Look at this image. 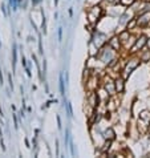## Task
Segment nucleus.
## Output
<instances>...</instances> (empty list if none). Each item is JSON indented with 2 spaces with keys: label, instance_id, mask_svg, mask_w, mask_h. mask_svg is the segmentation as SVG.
Returning <instances> with one entry per match:
<instances>
[{
  "label": "nucleus",
  "instance_id": "nucleus-10",
  "mask_svg": "<svg viewBox=\"0 0 150 158\" xmlns=\"http://www.w3.org/2000/svg\"><path fill=\"white\" fill-rule=\"evenodd\" d=\"M129 37H130L129 29H126V31H124V32H121V33H118V39H120V41H121V43H126V41L129 40Z\"/></svg>",
  "mask_w": 150,
  "mask_h": 158
},
{
  "label": "nucleus",
  "instance_id": "nucleus-22",
  "mask_svg": "<svg viewBox=\"0 0 150 158\" xmlns=\"http://www.w3.org/2000/svg\"><path fill=\"white\" fill-rule=\"evenodd\" d=\"M108 1H109V3H118L120 0H108Z\"/></svg>",
  "mask_w": 150,
  "mask_h": 158
},
{
  "label": "nucleus",
  "instance_id": "nucleus-18",
  "mask_svg": "<svg viewBox=\"0 0 150 158\" xmlns=\"http://www.w3.org/2000/svg\"><path fill=\"white\" fill-rule=\"evenodd\" d=\"M63 40V28H58V41Z\"/></svg>",
  "mask_w": 150,
  "mask_h": 158
},
{
  "label": "nucleus",
  "instance_id": "nucleus-24",
  "mask_svg": "<svg viewBox=\"0 0 150 158\" xmlns=\"http://www.w3.org/2000/svg\"><path fill=\"white\" fill-rule=\"evenodd\" d=\"M39 1H40V0H32V3H33V4H36V3H39Z\"/></svg>",
  "mask_w": 150,
  "mask_h": 158
},
{
  "label": "nucleus",
  "instance_id": "nucleus-25",
  "mask_svg": "<svg viewBox=\"0 0 150 158\" xmlns=\"http://www.w3.org/2000/svg\"><path fill=\"white\" fill-rule=\"evenodd\" d=\"M0 47H1V41H0Z\"/></svg>",
  "mask_w": 150,
  "mask_h": 158
},
{
  "label": "nucleus",
  "instance_id": "nucleus-8",
  "mask_svg": "<svg viewBox=\"0 0 150 158\" xmlns=\"http://www.w3.org/2000/svg\"><path fill=\"white\" fill-rule=\"evenodd\" d=\"M109 45L112 47L114 51H118V49L121 48V41H120L118 36H115V37L110 39V40H109Z\"/></svg>",
  "mask_w": 150,
  "mask_h": 158
},
{
  "label": "nucleus",
  "instance_id": "nucleus-17",
  "mask_svg": "<svg viewBox=\"0 0 150 158\" xmlns=\"http://www.w3.org/2000/svg\"><path fill=\"white\" fill-rule=\"evenodd\" d=\"M121 1V4H124V6H132V4H134L137 1V0H120Z\"/></svg>",
  "mask_w": 150,
  "mask_h": 158
},
{
  "label": "nucleus",
  "instance_id": "nucleus-9",
  "mask_svg": "<svg viewBox=\"0 0 150 158\" xmlns=\"http://www.w3.org/2000/svg\"><path fill=\"white\" fill-rule=\"evenodd\" d=\"M114 138H115V132L112 128H108L104 132V140H110V141H113Z\"/></svg>",
  "mask_w": 150,
  "mask_h": 158
},
{
  "label": "nucleus",
  "instance_id": "nucleus-16",
  "mask_svg": "<svg viewBox=\"0 0 150 158\" xmlns=\"http://www.w3.org/2000/svg\"><path fill=\"white\" fill-rule=\"evenodd\" d=\"M137 25V19H132V21H130V23H127V29H133L134 28V27Z\"/></svg>",
  "mask_w": 150,
  "mask_h": 158
},
{
  "label": "nucleus",
  "instance_id": "nucleus-15",
  "mask_svg": "<svg viewBox=\"0 0 150 158\" xmlns=\"http://www.w3.org/2000/svg\"><path fill=\"white\" fill-rule=\"evenodd\" d=\"M65 107H66V110H68V116L72 117V116H73V110H72V105H70V102H65Z\"/></svg>",
  "mask_w": 150,
  "mask_h": 158
},
{
  "label": "nucleus",
  "instance_id": "nucleus-23",
  "mask_svg": "<svg viewBox=\"0 0 150 158\" xmlns=\"http://www.w3.org/2000/svg\"><path fill=\"white\" fill-rule=\"evenodd\" d=\"M146 45H147V48L150 49V39H147V41H146Z\"/></svg>",
  "mask_w": 150,
  "mask_h": 158
},
{
  "label": "nucleus",
  "instance_id": "nucleus-5",
  "mask_svg": "<svg viewBox=\"0 0 150 158\" xmlns=\"http://www.w3.org/2000/svg\"><path fill=\"white\" fill-rule=\"evenodd\" d=\"M104 88H105V90L108 92V95H109V96H114L115 93H117V90H115V84H114V81H113L110 77L105 78Z\"/></svg>",
  "mask_w": 150,
  "mask_h": 158
},
{
  "label": "nucleus",
  "instance_id": "nucleus-2",
  "mask_svg": "<svg viewBox=\"0 0 150 158\" xmlns=\"http://www.w3.org/2000/svg\"><path fill=\"white\" fill-rule=\"evenodd\" d=\"M139 61H141V59H139V57H132V59L127 60L126 65H125V69H124L125 77H127V76H129L130 73H132L133 71H134V69L139 65Z\"/></svg>",
  "mask_w": 150,
  "mask_h": 158
},
{
  "label": "nucleus",
  "instance_id": "nucleus-3",
  "mask_svg": "<svg viewBox=\"0 0 150 158\" xmlns=\"http://www.w3.org/2000/svg\"><path fill=\"white\" fill-rule=\"evenodd\" d=\"M146 41H147V37L144 36V35H141L139 37H137V40L134 41V45H133L132 49H130V53H136V52H138L139 49H144L145 45H146Z\"/></svg>",
  "mask_w": 150,
  "mask_h": 158
},
{
  "label": "nucleus",
  "instance_id": "nucleus-19",
  "mask_svg": "<svg viewBox=\"0 0 150 158\" xmlns=\"http://www.w3.org/2000/svg\"><path fill=\"white\" fill-rule=\"evenodd\" d=\"M57 128L58 129H61V118H60V116H57Z\"/></svg>",
  "mask_w": 150,
  "mask_h": 158
},
{
  "label": "nucleus",
  "instance_id": "nucleus-1",
  "mask_svg": "<svg viewBox=\"0 0 150 158\" xmlns=\"http://www.w3.org/2000/svg\"><path fill=\"white\" fill-rule=\"evenodd\" d=\"M101 16H102V9H101V7L97 6V4L93 6L92 8H89V11H88V17H89L90 23H96Z\"/></svg>",
  "mask_w": 150,
  "mask_h": 158
},
{
  "label": "nucleus",
  "instance_id": "nucleus-20",
  "mask_svg": "<svg viewBox=\"0 0 150 158\" xmlns=\"http://www.w3.org/2000/svg\"><path fill=\"white\" fill-rule=\"evenodd\" d=\"M21 63H23V66H27V63H25V57L21 56Z\"/></svg>",
  "mask_w": 150,
  "mask_h": 158
},
{
  "label": "nucleus",
  "instance_id": "nucleus-11",
  "mask_svg": "<svg viewBox=\"0 0 150 158\" xmlns=\"http://www.w3.org/2000/svg\"><path fill=\"white\" fill-rule=\"evenodd\" d=\"M139 118L142 121H145V122H147V124H150V113L149 112H142L139 114Z\"/></svg>",
  "mask_w": 150,
  "mask_h": 158
},
{
  "label": "nucleus",
  "instance_id": "nucleus-13",
  "mask_svg": "<svg viewBox=\"0 0 150 158\" xmlns=\"http://www.w3.org/2000/svg\"><path fill=\"white\" fill-rule=\"evenodd\" d=\"M12 56H13L12 66H13V69H15V68H16V59H18V51H16V45H13V49H12Z\"/></svg>",
  "mask_w": 150,
  "mask_h": 158
},
{
  "label": "nucleus",
  "instance_id": "nucleus-7",
  "mask_svg": "<svg viewBox=\"0 0 150 158\" xmlns=\"http://www.w3.org/2000/svg\"><path fill=\"white\" fill-rule=\"evenodd\" d=\"M114 84H115V90H117V93H122L125 90V81L122 77H117L114 80Z\"/></svg>",
  "mask_w": 150,
  "mask_h": 158
},
{
  "label": "nucleus",
  "instance_id": "nucleus-12",
  "mask_svg": "<svg viewBox=\"0 0 150 158\" xmlns=\"http://www.w3.org/2000/svg\"><path fill=\"white\" fill-rule=\"evenodd\" d=\"M141 61H150V51H144L142 55H139Z\"/></svg>",
  "mask_w": 150,
  "mask_h": 158
},
{
  "label": "nucleus",
  "instance_id": "nucleus-4",
  "mask_svg": "<svg viewBox=\"0 0 150 158\" xmlns=\"http://www.w3.org/2000/svg\"><path fill=\"white\" fill-rule=\"evenodd\" d=\"M149 24H150V12L139 13V16L137 17V25L144 28V27H147Z\"/></svg>",
  "mask_w": 150,
  "mask_h": 158
},
{
  "label": "nucleus",
  "instance_id": "nucleus-6",
  "mask_svg": "<svg viewBox=\"0 0 150 158\" xmlns=\"http://www.w3.org/2000/svg\"><path fill=\"white\" fill-rule=\"evenodd\" d=\"M88 104H89L93 109H96L97 105H98V95H97V93H94L93 90L90 92L89 97H88Z\"/></svg>",
  "mask_w": 150,
  "mask_h": 158
},
{
  "label": "nucleus",
  "instance_id": "nucleus-21",
  "mask_svg": "<svg viewBox=\"0 0 150 158\" xmlns=\"http://www.w3.org/2000/svg\"><path fill=\"white\" fill-rule=\"evenodd\" d=\"M0 84H3V75H1V71H0Z\"/></svg>",
  "mask_w": 150,
  "mask_h": 158
},
{
  "label": "nucleus",
  "instance_id": "nucleus-14",
  "mask_svg": "<svg viewBox=\"0 0 150 158\" xmlns=\"http://www.w3.org/2000/svg\"><path fill=\"white\" fill-rule=\"evenodd\" d=\"M60 92L63 96H65V86H64V75H60Z\"/></svg>",
  "mask_w": 150,
  "mask_h": 158
}]
</instances>
